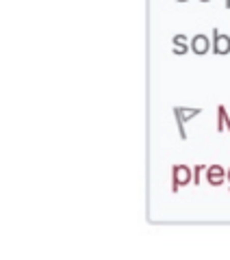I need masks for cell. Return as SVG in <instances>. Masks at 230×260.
<instances>
[{"label":"cell","mask_w":230,"mask_h":260,"mask_svg":"<svg viewBox=\"0 0 230 260\" xmlns=\"http://www.w3.org/2000/svg\"><path fill=\"white\" fill-rule=\"evenodd\" d=\"M193 182V169L187 165H174L171 167V191H178L180 186Z\"/></svg>","instance_id":"cell-1"},{"label":"cell","mask_w":230,"mask_h":260,"mask_svg":"<svg viewBox=\"0 0 230 260\" xmlns=\"http://www.w3.org/2000/svg\"><path fill=\"white\" fill-rule=\"evenodd\" d=\"M202 109H187V107H174V117H176V124H178V133L183 139H187V130L185 124L189 119H193L195 115H200Z\"/></svg>","instance_id":"cell-2"},{"label":"cell","mask_w":230,"mask_h":260,"mask_svg":"<svg viewBox=\"0 0 230 260\" xmlns=\"http://www.w3.org/2000/svg\"><path fill=\"white\" fill-rule=\"evenodd\" d=\"M213 52L215 54H228L230 52V37L224 35L219 28H213Z\"/></svg>","instance_id":"cell-3"},{"label":"cell","mask_w":230,"mask_h":260,"mask_svg":"<svg viewBox=\"0 0 230 260\" xmlns=\"http://www.w3.org/2000/svg\"><path fill=\"white\" fill-rule=\"evenodd\" d=\"M228 180V172L221 165H209L207 169V182L211 186H221Z\"/></svg>","instance_id":"cell-4"},{"label":"cell","mask_w":230,"mask_h":260,"mask_svg":"<svg viewBox=\"0 0 230 260\" xmlns=\"http://www.w3.org/2000/svg\"><path fill=\"white\" fill-rule=\"evenodd\" d=\"M209 48L213 50V42H209V35H204V32H198V35L191 37V52L195 54H207Z\"/></svg>","instance_id":"cell-5"},{"label":"cell","mask_w":230,"mask_h":260,"mask_svg":"<svg viewBox=\"0 0 230 260\" xmlns=\"http://www.w3.org/2000/svg\"><path fill=\"white\" fill-rule=\"evenodd\" d=\"M189 50H191V42H189L185 35H174V39H171V52L174 54H187Z\"/></svg>","instance_id":"cell-6"},{"label":"cell","mask_w":230,"mask_h":260,"mask_svg":"<svg viewBox=\"0 0 230 260\" xmlns=\"http://www.w3.org/2000/svg\"><path fill=\"white\" fill-rule=\"evenodd\" d=\"M228 126H230V117L226 113V107L224 104H219L217 107V130L219 133H224V130H228Z\"/></svg>","instance_id":"cell-7"},{"label":"cell","mask_w":230,"mask_h":260,"mask_svg":"<svg viewBox=\"0 0 230 260\" xmlns=\"http://www.w3.org/2000/svg\"><path fill=\"white\" fill-rule=\"evenodd\" d=\"M207 165H195L193 167V184H200L202 182V174H207Z\"/></svg>","instance_id":"cell-8"},{"label":"cell","mask_w":230,"mask_h":260,"mask_svg":"<svg viewBox=\"0 0 230 260\" xmlns=\"http://www.w3.org/2000/svg\"><path fill=\"white\" fill-rule=\"evenodd\" d=\"M224 5H226V9H230V0H224Z\"/></svg>","instance_id":"cell-9"},{"label":"cell","mask_w":230,"mask_h":260,"mask_svg":"<svg viewBox=\"0 0 230 260\" xmlns=\"http://www.w3.org/2000/svg\"><path fill=\"white\" fill-rule=\"evenodd\" d=\"M228 186H230V169H228Z\"/></svg>","instance_id":"cell-10"},{"label":"cell","mask_w":230,"mask_h":260,"mask_svg":"<svg viewBox=\"0 0 230 260\" xmlns=\"http://www.w3.org/2000/svg\"><path fill=\"white\" fill-rule=\"evenodd\" d=\"M200 3H211V0H200Z\"/></svg>","instance_id":"cell-11"},{"label":"cell","mask_w":230,"mask_h":260,"mask_svg":"<svg viewBox=\"0 0 230 260\" xmlns=\"http://www.w3.org/2000/svg\"><path fill=\"white\" fill-rule=\"evenodd\" d=\"M178 3H187V0H178Z\"/></svg>","instance_id":"cell-12"}]
</instances>
